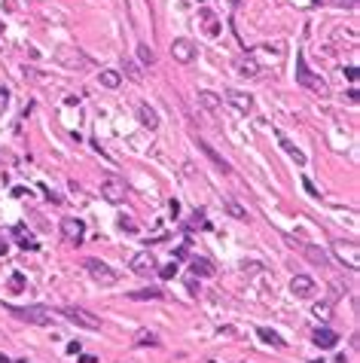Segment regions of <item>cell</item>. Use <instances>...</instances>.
<instances>
[{
  "label": "cell",
  "mask_w": 360,
  "mask_h": 363,
  "mask_svg": "<svg viewBox=\"0 0 360 363\" xmlns=\"http://www.w3.org/2000/svg\"><path fill=\"white\" fill-rule=\"evenodd\" d=\"M296 83H299L302 89H309V92L320 95V98L330 95V86L323 83V77H317L315 70L309 67V61H305V52H296Z\"/></svg>",
  "instance_id": "1"
},
{
  "label": "cell",
  "mask_w": 360,
  "mask_h": 363,
  "mask_svg": "<svg viewBox=\"0 0 360 363\" xmlns=\"http://www.w3.org/2000/svg\"><path fill=\"white\" fill-rule=\"evenodd\" d=\"M6 312H9L12 318L25 320V323H34V326H49V323H55V312H52V308H46V305H25V308L6 305Z\"/></svg>",
  "instance_id": "2"
},
{
  "label": "cell",
  "mask_w": 360,
  "mask_h": 363,
  "mask_svg": "<svg viewBox=\"0 0 360 363\" xmlns=\"http://www.w3.org/2000/svg\"><path fill=\"white\" fill-rule=\"evenodd\" d=\"M83 269L89 272V278H92L95 284H101V287H113L116 281H119V275L107 266V263H101V260H95V257H89L86 263H83Z\"/></svg>",
  "instance_id": "3"
},
{
  "label": "cell",
  "mask_w": 360,
  "mask_h": 363,
  "mask_svg": "<svg viewBox=\"0 0 360 363\" xmlns=\"http://www.w3.org/2000/svg\"><path fill=\"white\" fill-rule=\"evenodd\" d=\"M333 257L345 269L357 272L360 269V244L357 241H333Z\"/></svg>",
  "instance_id": "4"
},
{
  "label": "cell",
  "mask_w": 360,
  "mask_h": 363,
  "mask_svg": "<svg viewBox=\"0 0 360 363\" xmlns=\"http://www.w3.org/2000/svg\"><path fill=\"white\" fill-rule=\"evenodd\" d=\"M55 61L67 70H86V67H92V61H89V55H83L80 49L74 46H58L55 49Z\"/></svg>",
  "instance_id": "5"
},
{
  "label": "cell",
  "mask_w": 360,
  "mask_h": 363,
  "mask_svg": "<svg viewBox=\"0 0 360 363\" xmlns=\"http://www.w3.org/2000/svg\"><path fill=\"white\" fill-rule=\"evenodd\" d=\"M101 195L110 205H119V202H125V195H129V186H125V180L119 174H107L101 180Z\"/></svg>",
  "instance_id": "6"
},
{
  "label": "cell",
  "mask_w": 360,
  "mask_h": 363,
  "mask_svg": "<svg viewBox=\"0 0 360 363\" xmlns=\"http://www.w3.org/2000/svg\"><path fill=\"white\" fill-rule=\"evenodd\" d=\"M61 315L70 320V323H77V326H83V330H101V318H95L92 312H86V308H80V305H64L61 308Z\"/></svg>",
  "instance_id": "7"
},
{
  "label": "cell",
  "mask_w": 360,
  "mask_h": 363,
  "mask_svg": "<svg viewBox=\"0 0 360 363\" xmlns=\"http://www.w3.org/2000/svg\"><path fill=\"white\" fill-rule=\"evenodd\" d=\"M129 269L135 272V275H140V278H153L156 269H159V263L153 257V250H140V253H135V257H132Z\"/></svg>",
  "instance_id": "8"
},
{
  "label": "cell",
  "mask_w": 360,
  "mask_h": 363,
  "mask_svg": "<svg viewBox=\"0 0 360 363\" xmlns=\"http://www.w3.org/2000/svg\"><path fill=\"white\" fill-rule=\"evenodd\" d=\"M171 58H174L177 64H192L195 58H199V49H195V43H192V40L177 37V40L171 43Z\"/></svg>",
  "instance_id": "9"
},
{
  "label": "cell",
  "mask_w": 360,
  "mask_h": 363,
  "mask_svg": "<svg viewBox=\"0 0 360 363\" xmlns=\"http://www.w3.org/2000/svg\"><path fill=\"white\" fill-rule=\"evenodd\" d=\"M61 238H64V244H83V238H86V223L83 220H77V217H64L61 220Z\"/></svg>",
  "instance_id": "10"
},
{
  "label": "cell",
  "mask_w": 360,
  "mask_h": 363,
  "mask_svg": "<svg viewBox=\"0 0 360 363\" xmlns=\"http://www.w3.org/2000/svg\"><path fill=\"white\" fill-rule=\"evenodd\" d=\"M195 22L202 25L205 37H211V40H217L220 34H223V25H220V19H217V12H214V9H208V6H202V9H199V15H195Z\"/></svg>",
  "instance_id": "11"
},
{
  "label": "cell",
  "mask_w": 360,
  "mask_h": 363,
  "mask_svg": "<svg viewBox=\"0 0 360 363\" xmlns=\"http://www.w3.org/2000/svg\"><path fill=\"white\" fill-rule=\"evenodd\" d=\"M223 101L232 107V110H238L241 116H247L250 110H254V98H250L247 92H238V89H226V92H223Z\"/></svg>",
  "instance_id": "12"
},
{
  "label": "cell",
  "mask_w": 360,
  "mask_h": 363,
  "mask_svg": "<svg viewBox=\"0 0 360 363\" xmlns=\"http://www.w3.org/2000/svg\"><path fill=\"white\" fill-rule=\"evenodd\" d=\"M232 67L238 70V77H247V80H257L263 70H260V61L254 55H235V61H232Z\"/></svg>",
  "instance_id": "13"
},
{
  "label": "cell",
  "mask_w": 360,
  "mask_h": 363,
  "mask_svg": "<svg viewBox=\"0 0 360 363\" xmlns=\"http://www.w3.org/2000/svg\"><path fill=\"white\" fill-rule=\"evenodd\" d=\"M315 281L309 278V275H293V281H290V293L296 296V299H312L315 296Z\"/></svg>",
  "instance_id": "14"
},
{
  "label": "cell",
  "mask_w": 360,
  "mask_h": 363,
  "mask_svg": "<svg viewBox=\"0 0 360 363\" xmlns=\"http://www.w3.org/2000/svg\"><path fill=\"white\" fill-rule=\"evenodd\" d=\"M287 241H290V247H299L315 266H327V263H330V257H327V253H323L320 247H315V244H305V241H296V238H287Z\"/></svg>",
  "instance_id": "15"
},
{
  "label": "cell",
  "mask_w": 360,
  "mask_h": 363,
  "mask_svg": "<svg viewBox=\"0 0 360 363\" xmlns=\"http://www.w3.org/2000/svg\"><path fill=\"white\" fill-rule=\"evenodd\" d=\"M312 342L317 345L320 351H330V348H336L339 333H336V330H330V326H317V330H315V336H312Z\"/></svg>",
  "instance_id": "16"
},
{
  "label": "cell",
  "mask_w": 360,
  "mask_h": 363,
  "mask_svg": "<svg viewBox=\"0 0 360 363\" xmlns=\"http://www.w3.org/2000/svg\"><path fill=\"white\" fill-rule=\"evenodd\" d=\"M189 272H192L195 278H214V275H217L214 263L205 260V257H192V260H189Z\"/></svg>",
  "instance_id": "17"
},
{
  "label": "cell",
  "mask_w": 360,
  "mask_h": 363,
  "mask_svg": "<svg viewBox=\"0 0 360 363\" xmlns=\"http://www.w3.org/2000/svg\"><path fill=\"white\" fill-rule=\"evenodd\" d=\"M199 104L205 107L211 116H217V113L223 110V98H220L217 92H208V89H202V92H199Z\"/></svg>",
  "instance_id": "18"
},
{
  "label": "cell",
  "mask_w": 360,
  "mask_h": 363,
  "mask_svg": "<svg viewBox=\"0 0 360 363\" xmlns=\"http://www.w3.org/2000/svg\"><path fill=\"white\" fill-rule=\"evenodd\" d=\"M199 147H202V153H205V156H208V159L214 162V165H217V171H223V174H229V171H232V165H229V162H226V159H223V156H220L217 150L211 147L208 140H199Z\"/></svg>",
  "instance_id": "19"
},
{
  "label": "cell",
  "mask_w": 360,
  "mask_h": 363,
  "mask_svg": "<svg viewBox=\"0 0 360 363\" xmlns=\"http://www.w3.org/2000/svg\"><path fill=\"white\" fill-rule=\"evenodd\" d=\"M137 119H140L143 129H150V132H156V129H159V113L153 110L150 104H140V107H137Z\"/></svg>",
  "instance_id": "20"
},
{
  "label": "cell",
  "mask_w": 360,
  "mask_h": 363,
  "mask_svg": "<svg viewBox=\"0 0 360 363\" xmlns=\"http://www.w3.org/2000/svg\"><path fill=\"white\" fill-rule=\"evenodd\" d=\"M129 299H135V302H159V299H165V290H159V287L135 290V293H129Z\"/></svg>",
  "instance_id": "21"
},
{
  "label": "cell",
  "mask_w": 360,
  "mask_h": 363,
  "mask_svg": "<svg viewBox=\"0 0 360 363\" xmlns=\"http://www.w3.org/2000/svg\"><path fill=\"white\" fill-rule=\"evenodd\" d=\"M12 235H15V241H19V247L22 250H37L40 244H37V238H34V235L28 232V226H15L12 229Z\"/></svg>",
  "instance_id": "22"
},
{
  "label": "cell",
  "mask_w": 360,
  "mask_h": 363,
  "mask_svg": "<svg viewBox=\"0 0 360 363\" xmlns=\"http://www.w3.org/2000/svg\"><path fill=\"white\" fill-rule=\"evenodd\" d=\"M278 137H281V147H284V153H287V156H290V159L296 162V165L302 168V165H305V153L296 147V143H293L290 137H284V135H278Z\"/></svg>",
  "instance_id": "23"
},
{
  "label": "cell",
  "mask_w": 360,
  "mask_h": 363,
  "mask_svg": "<svg viewBox=\"0 0 360 363\" xmlns=\"http://www.w3.org/2000/svg\"><path fill=\"white\" fill-rule=\"evenodd\" d=\"M98 83H101L104 89H116V86L122 83V74H119V70H113V67H104L101 74H98Z\"/></svg>",
  "instance_id": "24"
},
{
  "label": "cell",
  "mask_w": 360,
  "mask_h": 363,
  "mask_svg": "<svg viewBox=\"0 0 360 363\" xmlns=\"http://www.w3.org/2000/svg\"><path fill=\"white\" fill-rule=\"evenodd\" d=\"M135 345H137V348H156V345H159V336H156L153 330H137V333H135Z\"/></svg>",
  "instance_id": "25"
},
{
  "label": "cell",
  "mask_w": 360,
  "mask_h": 363,
  "mask_svg": "<svg viewBox=\"0 0 360 363\" xmlns=\"http://www.w3.org/2000/svg\"><path fill=\"white\" fill-rule=\"evenodd\" d=\"M257 336H260L266 345H275V348H284V345H287V342H284L278 333H272V330H269V326H260V330H257Z\"/></svg>",
  "instance_id": "26"
},
{
  "label": "cell",
  "mask_w": 360,
  "mask_h": 363,
  "mask_svg": "<svg viewBox=\"0 0 360 363\" xmlns=\"http://www.w3.org/2000/svg\"><path fill=\"white\" fill-rule=\"evenodd\" d=\"M122 67H125V77H129V80H135V83H140V80H143V74H140V64H137V61H132V58H122Z\"/></svg>",
  "instance_id": "27"
},
{
  "label": "cell",
  "mask_w": 360,
  "mask_h": 363,
  "mask_svg": "<svg viewBox=\"0 0 360 363\" xmlns=\"http://www.w3.org/2000/svg\"><path fill=\"white\" fill-rule=\"evenodd\" d=\"M137 58H140L143 67H147V64H156V52L150 49V43H137Z\"/></svg>",
  "instance_id": "28"
},
{
  "label": "cell",
  "mask_w": 360,
  "mask_h": 363,
  "mask_svg": "<svg viewBox=\"0 0 360 363\" xmlns=\"http://www.w3.org/2000/svg\"><path fill=\"white\" fill-rule=\"evenodd\" d=\"M226 211L232 214V217H235V220H247V211L235 202V198H232V195H226Z\"/></svg>",
  "instance_id": "29"
},
{
  "label": "cell",
  "mask_w": 360,
  "mask_h": 363,
  "mask_svg": "<svg viewBox=\"0 0 360 363\" xmlns=\"http://www.w3.org/2000/svg\"><path fill=\"white\" fill-rule=\"evenodd\" d=\"M186 229H189V232H192V229H208V223H205V214H202V211H192V217H189Z\"/></svg>",
  "instance_id": "30"
},
{
  "label": "cell",
  "mask_w": 360,
  "mask_h": 363,
  "mask_svg": "<svg viewBox=\"0 0 360 363\" xmlns=\"http://www.w3.org/2000/svg\"><path fill=\"white\" fill-rule=\"evenodd\" d=\"M28 287V281H25V275H22V272H15V275L9 278V290H12V293H22V290Z\"/></svg>",
  "instance_id": "31"
},
{
  "label": "cell",
  "mask_w": 360,
  "mask_h": 363,
  "mask_svg": "<svg viewBox=\"0 0 360 363\" xmlns=\"http://www.w3.org/2000/svg\"><path fill=\"white\" fill-rule=\"evenodd\" d=\"M119 229H122V232H132V235H135V232H137V223H135V217H132V214H122V217H119Z\"/></svg>",
  "instance_id": "32"
},
{
  "label": "cell",
  "mask_w": 360,
  "mask_h": 363,
  "mask_svg": "<svg viewBox=\"0 0 360 363\" xmlns=\"http://www.w3.org/2000/svg\"><path fill=\"white\" fill-rule=\"evenodd\" d=\"M156 275H159V278H174V275H177V263H168V266L156 269Z\"/></svg>",
  "instance_id": "33"
},
{
  "label": "cell",
  "mask_w": 360,
  "mask_h": 363,
  "mask_svg": "<svg viewBox=\"0 0 360 363\" xmlns=\"http://www.w3.org/2000/svg\"><path fill=\"white\" fill-rule=\"evenodd\" d=\"M336 9H357V0H330Z\"/></svg>",
  "instance_id": "34"
},
{
  "label": "cell",
  "mask_w": 360,
  "mask_h": 363,
  "mask_svg": "<svg viewBox=\"0 0 360 363\" xmlns=\"http://www.w3.org/2000/svg\"><path fill=\"white\" fill-rule=\"evenodd\" d=\"M9 253V238H6V232L0 229V257H6Z\"/></svg>",
  "instance_id": "35"
},
{
  "label": "cell",
  "mask_w": 360,
  "mask_h": 363,
  "mask_svg": "<svg viewBox=\"0 0 360 363\" xmlns=\"http://www.w3.org/2000/svg\"><path fill=\"white\" fill-rule=\"evenodd\" d=\"M315 315H317V318H323V320H327V315H330V302H323V305L317 302V305H315Z\"/></svg>",
  "instance_id": "36"
},
{
  "label": "cell",
  "mask_w": 360,
  "mask_h": 363,
  "mask_svg": "<svg viewBox=\"0 0 360 363\" xmlns=\"http://www.w3.org/2000/svg\"><path fill=\"white\" fill-rule=\"evenodd\" d=\"M302 186H305V192H309V195H315V198L320 195V192H317V186L312 183V180H309V177H305V180H302Z\"/></svg>",
  "instance_id": "37"
},
{
  "label": "cell",
  "mask_w": 360,
  "mask_h": 363,
  "mask_svg": "<svg viewBox=\"0 0 360 363\" xmlns=\"http://www.w3.org/2000/svg\"><path fill=\"white\" fill-rule=\"evenodd\" d=\"M9 104V92H6V89H0V107H6Z\"/></svg>",
  "instance_id": "38"
},
{
  "label": "cell",
  "mask_w": 360,
  "mask_h": 363,
  "mask_svg": "<svg viewBox=\"0 0 360 363\" xmlns=\"http://www.w3.org/2000/svg\"><path fill=\"white\" fill-rule=\"evenodd\" d=\"M345 77L354 83V80H357V67H345Z\"/></svg>",
  "instance_id": "39"
},
{
  "label": "cell",
  "mask_w": 360,
  "mask_h": 363,
  "mask_svg": "<svg viewBox=\"0 0 360 363\" xmlns=\"http://www.w3.org/2000/svg\"><path fill=\"white\" fill-rule=\"evenodd\" d=\"M67 354H80V342H70L67 345Z\"/></svg>",
  "instance_id": "40"
},
{
  "label": "cell",
  "mask_w": 360,
  "mask_h": 363,
  "mask_svg": "<svg viewBox=\"0 0 360 363\" xmlns=\"http://www.w3.org/2000/svg\"><path fill=\"white\" fill-rule=\"evenodd\" d=\"M12 195H15V198H25V195H28V189H22V186H15V189H12Z\"/></svg>",
  "instance_id": "41"
},
{
  "label": "cell",
  "mask_w": 360,
  "mask_h": 363,
  "mask_svg": "<svg viewBox=\"0 0 360 363\" xmlns=\"http://www.w3.org/2000/svg\"><path fill=\"white\" fill-rule=\"evenodd\" d=\"M168 208H171V217H177V214H180V205L174 202V198H171V205H168Z\"/></svg>",
  "instance_id": "42"
},
{
  "label": "cell",
  "mask_w": 360,
  "mask_h": 363,
  "mask_svg": "<svg viewBox=\"0 0 360 363\" xmlns=\"http://www.w3.org/2000/svg\"><path fill=\"white\" fill-rule=\"evenodd\" d=\"M83 363H98V360H95L92 354H83Z\"/></svg>",
  "instance_id": "43"
},
{
  "label": "cell",
  "mask_w": 360,
  "mask_h": 363,
  "mask_svg": "<svg viewBox=\"0 0 360 363\" xmlns=\"http://www.w3.org/2000/svg\"><path fill=\"white\" fill-rule=\"evenodd\" d=\"M238 3H241V0H229V6H232V9H238Z\"/></svg>",
  "instance_id": "44"
},
{
  "label": "cell",
  "mask_w": 360,
  "mask_h": 363,
  "mask_svg": "<svg viewBox=\"0 0 360 363\" xmlns=\"http://www.w3.org/2000/svg\"><path fill=\"white\" fill-rule=\"evenodd\" d=\"M0 363H9V360H6V357H3V354H0Z\"/></svg>",
  "instance_id": "45"
},
{
  "label": "cell",
  "mask_w": 360,
  "mask_h": 363,
  "mask_svg": "<svg viewBox=\"0 0 360 363\" xmlns=\"http://www.w3.org/2000/svg\"><path fill=\"white\" fill-rule=\"evenodd\" d=\"M0 165H3V150H0Z\"/></svg>",
  "instance_id": "46"
},
{
  "label": "cell",
  "mask_w": 360,
  "mask_h": 363,
  "mask_svg": "<svg viewBox=\"0 0 360 363\" xmlns=\"http://www.w3.org/2000/svg\"><path fill=\"white\" fill-rule=\"evenodd\" d=\"M15 363H28V360H15Z\"/></svg>",
  "instance_id": "47"
},
{
  "label": "cell",
  "mask_w": 360,
  "mask_h": 363,
  "mask_svg": "<svg viewBox=\"0 0 360 363\" xmlns=\"http://www.w3.org/2000/svg\"><path fill=\"white\" fill-rule=\"evenodd\" d=\"M0 31H3V22H0Z\"/></svg>",
  "instance_id": "48"
},
{
  "label": "cell",
  "mask_w": 360,
  "mask_h": 363,
  "mask_svg": "<svg viewBox=\"0 0 360 363\" xmlns=\"http://www.w3.org/2000/svg\"><path fill=\"white\" fill-rule=\"evenodd\" d=\"M199 3H205V0H199Z\"/></svg>",
  "instance_id": "49"
}]
</instances>
